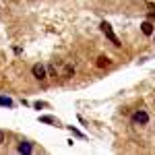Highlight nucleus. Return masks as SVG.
I'll return each instance as SVG.
<instances>
[{
    "mask_svg": "<svg viewBox=\"0 0 155 155\" xmlns=\"http://www.w3.org/2000/svg\"><path fill=\"white\" fill-rule=\"evenodd\" d=\"M97 66H99V68L110 66V58H107V56H99V60H97Z\"/></svg>",
    "mask_w": 155,
    "mask_h": 155,
    "instance_id": "6",
    "label": "nucleus"
},
{
    "mask_svg": "<svg viewBox=\"0 0 155 155\" xmlns=\"http://www.w3.org/2000/svg\"><path fill=\"white\" fill-rule=\"evenodd\" d=\"M33 106H35V110H41V107H46V104H41V101H35Z\"/></svg>",
    "mask_w": 155,
    "mask_h": 155,
    "instance_id": "9",
    "label": "nucleus"
},
{
    "mask_svg": "<svg viewBox=\"0 0 155 155\" xmlns=\"http://www.w3.org/2000/svg\"><path fill=\"white\" fill-rule=\"evenodd\" d=\"M0 106H6V107H12V99H8V97H2V95H0Z\"/></svg>",
    "mask_w": 155,
    "mask_h": 155,
    "instance_id": "7",
    "label": "nucleus"
},
{
    "mask_svg": "<svg viewBox=\"0 0 155 155\" xmlns=\"http://www.w3.org/2000/svg\"><path fill=\"white\" fill-rule=\"evenodd\" d=\"M132 122H134V124L145 126V124L149 122V114H147L145 110H139V112H134V114H132Z\"/></svg>",
    "mask_w": 155,
    "mask_h": 155,
    "instance_id": "2",
    "label": "nucleus"
},
{
    "mask_svg": "<svg viewBox=\"0 0 155 155\" xmlns=\"http://www.w3.org/2000/svg\"><path fill=\"white\" fill-rule=\"evenodd\" d=\"M39 120H41V122H46V124H56V120H54V118H50V116H41Z\"/></svg>",
    "mask_w": 155,
    "mask_h": 155,
    "instance_id": "8",
    "label": "nucleus"
},
{
    "mask_svg": "<svg viewBox=\"0 0 155 155\" xmlns=\"http://www.w3.org/2000/svg\"><path fill=\"white\" fill-rule=\"evenodd\" d=\"M17 151H19V153H31V151H33V145L27 143V141H21L19 147H17Z\"/></svg>",
    "mask_w": 155,
    "mask_h": 155,
    "instance_id": "4",
    "label": "nucleus"
},
{
    "mask_svg": "<svg viewBox=\"0 0 155 155\" xmlns=\"http://www.w3.org/2000/svg\"><path fill=\"white\" fill-rule=\"evenodd\" d=\"M0 143H4V132L0 130Z\"/></svg>",
    "mask_w": 155,
    "mask_h": 155,
    "instance_id": "10",
    "label": "nucleus"
},
{
    "mask_svg": "<svg viewBox=\"0 0 155 155\" xmlns=\"http://www.w3.org/2000/svg\"><path fill=\"white\" fill-rule=\"evenodd\" d=\"M99 27H101V31H104V35H106L107 39H110V41L114 44V46H120V39H118L116 35H114V31H112V27H110V25H107V23H101Z\"/></svg>",
    "mask_w": 155,
    "mask_h": 155,
    "instance_id": "1",
    "label": "nucleus"
},
{
    "mask_svg": "<svg viewBox=\"0 0 155 155\" xmlns=\"http://www.w3.org/2000/svg\"><path fill=\"white\" fill-rule=\"evenodd\" d=\"M141 31H143L145 35H151V33H153V25L149 23V21H145V23L141 25Z\"/></svg>",
    "mask_w": 155,
    "mask_h": 155,
    "instance_id": "5",
    "label": "nucleus"
},
{
    "mask_svg": "<svg viewBox=\"0 0 155 155\" xmlns=\"http://www.w3.org/2000/svg\"><path fill=\"white\" fill-rule=\"evenodd\" d=\"M31 72H33V77L39 79V81H44V79H46V66H44V64H35V66L31 68Z\"/></svg>",
    "mask_w": 155,
    "mask_h": 155,
    "instance_id": "3",
    "label": "nucleus"
}]
</instances>
